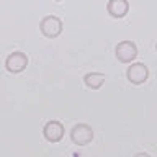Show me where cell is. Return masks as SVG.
<instances>
[{
  "label": "cell",
  "instance_id": "obj_1",
  "mask_svg": "<svg viewBox=\"0 0 157 157\" xmlns=\"http://www.w3.org/2000/svg\"><path fill=\"white\" fill-rule=\"evenodd\" d=\"M39 29H41V34L44 38L54 39L62 33V21L57 17H54V15H48V17H44L41 20Z\"/></svg>",
  "mask_w": 157,
  "mask_h": 157
},
{
  "label": "cell",
  "instance_id": "obj_6",
  "mask_svg": "<svg viewBox=\"0 0 157 157\" xmlns=\"http://www.w3.org/2000/svg\"><path fill=\"white\" fill-rule=\"evenodd\" d=\"M43 136H44V139H46L48 142H59L64 137V126H62V123H59L56 120H52V121H48L46 124H44L43 128Z\"/></svg>",
  "mask_w": 157,
  "mask_h": 157
},
{
  "label": "cell",
  "instance_id": "obj_9",
  "mask_svg": "<svg viewBox=\"0 0 157 157\" xmlns=\"http://www.w3.org/2000/svg\"><path fill=\"white\" fill-rule=\"evenodd\" d=\"M155 51H157V43H155Z\"/></svg>",
  "mask_w": 157,
  "mask_h": 157
},
{
  "label": "cell",
  "instance_id": "obj_10",
  "mask_svg": "<svg viewBox=\"0 0 157 157\" xmlns=\"http://www.w3.org/2000/svg\"><path fill=\"white\" fill-rule=\"evenodd\" d=\"M56 2H61V0H56Z\"/></svg>",
  "mask_w": 157,
  "mask_h": 157
},
{
  "label": "cell",
  "instance_id": "obj_4",
  "mask_svg": "<svg viewBox=\"0 0 157 157\" xmlns=\"http://www.w3.org/2000/svg\"><path fill=\"white\" fill-rule=\"evenodd\" d=\"M28 66V57L26 54L20 52V51H15L12 54H8V57L5 59V69L12 74H20L23 72Z\"/></svg>",
  "mask_w": 157,
  "mask_h": 157
},
{
  "label": "cell",
  "instance_id": "obj_2",
  "mask_svg": "<svg viewBox=\"0 0 157 157\" xmlns=\"http://www.w3.org/2000/svg\"><path fill=\"white\" fill-rule=\"evenodd\" d=\"M71 139L74 144L77 146H87L90 144L92 139H93V129L92 126L85 124V123H78L72 128L71 131Z\"/></svg>",
  "mask_w": 157,
  "mask_h": 157
},
{
  "label": "cell",
  "instance_id": "obj_3",
  "mask_svg": "<svg viewBox=\"0 0 157 157\" xmlns=\"http://www.w3.org/2000/svg\"><path fill=\"white\" fill-rule=\"evenodd\" d=\"M126 77L132 85H142V83H146L147 78H149V69H147V66H144L142 62H134L128 67Z\"/></svg>",
  "mask_w": 157,
  "mask_h": 157
},
{
  "label": "cell",
  "instance_id": "obj_5",
  "mask_svg": "<svg viewBox=\"0 0 157 157\" xmlns=\"http://www.w3.org/2000/svg\"><path fill=\"white\" fill-rule=\"evenodd\" d=\"M116 57L123 64H131L137 57V48L132 41H121L116 46Z\"/></svg>",
  "mask_w": 157,
  "mask_h": 157
},
{
  "label": "cell",
  "instance_id": "obj_7",
  "mask_svg": "<svg viewBox=\"0 0 157 157\" xmlns=\"http://www.w3.org/2000/svg\"><path fill=\"white\" fill-rule=\"evenodd\" d=\"M106 12L113 18H124L129 12V2L128 0H110L106 5Z\"/></svg>",
  "mask_w": 157,
  "mask_h": 157
},
{
  "label": "cell",
  "instance_id": "obj_8",
  "mask_svg": "<svg viewBox=\"0 0 157 157\" xmlns=\"http://www.w3.org/2000/svg\"><path fill=\"white\" fill-rule=\"evenodd\" d=\"M83 82H85V85L88 88L98 90V88L105 83V74H101V72H88V74H85V77H83Z\"/></svg>",
  "mask_w": 157,
  "mask_h": 157
}]
</instances>
